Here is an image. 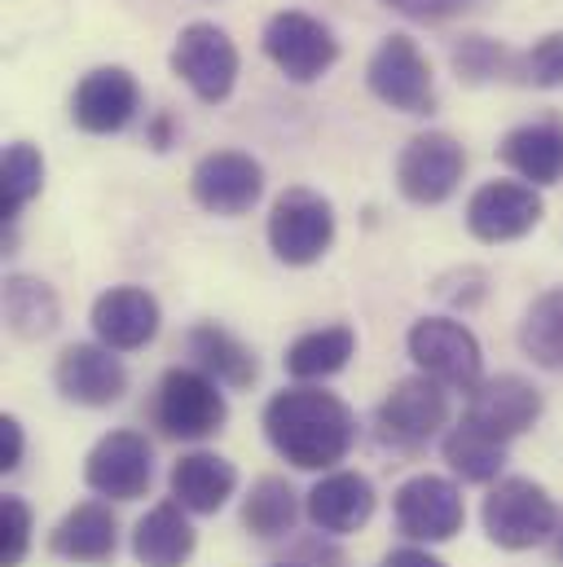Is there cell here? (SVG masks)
I'll list each match as a JSON object with an SVG mask.
<instances>
[{
	"label": "cell",
	"instance_id": "obj_10",
	"mask_svg": "<svg viewBox=\"0 0 563 567\" xmlns=\"http://www.w3.org/2000/svg\"><path fill=\"white\" fill-rule=\"evenodd\" d=\"M542 216H546V203L538 185H524V181H484L467 203V229L484 247L529 238L542 225Z\"/></svg>",
	"mask_w": 563,
	"mask_h": 567
},
{
	"label": "cell",
	"instance_id": "obj_31",
	"mask_svg": "<svg viewBox=\"0 0 563 567\" xmlns=\"http://www.w3.org/2000/svg\"><path fill=\"white\" fill-rule=\"evenodd\" d=\"M449 62L462 84H493V80H511L515 49H506L502 40H489V35H462V40H453Z\"/></svg>",
	"mask_w": 563,
	"mask_h": 567
},
{
	"label": "cell",
	"instance_id": "obj_1",
	"mask_svg": "<svg viewBox=\"0 0 563 567\" xmlns=\"http://www.w3.org/2000/svg\"><path fill=\"white\" fill-rule=\"evenodd\" d=\"M265 435L295 471H335L357 444V414L335 392L299 383L269 396Z\"/></svg>",
	"mask_w": 563,
	"mask_h": 567
},
{
	"label": "cell",
	"instance_id": "obj_35",
	"mask_svg": "<svg viewBox=\"0 0 563 567\" xmlns=\"http://www.w3.org/2000/svg\"><path fill=\"white\" fill-rule=\"evenodd\" d=\"M22 453H27V435H22V423L13 414L0 419V471H18L22 466Z\"/></svg>",
	"mask_w": 563,
	"mask_h": 567
},
{
	"label": "cell",
	"instance_id": "obj_8",
	"mask_svg": "<svg viewBox=\"0 0 563 567\" xmlns=\"http://www.w3.org/2000/svg\"><path fill=\"white\" fill-rule=\"evenodd\" d=\"M366 84L383 106H392L401 115H431L436 111L431 62L422 58V49L406 31H392L379 40V49L366 62Z\"/></svg>",
	"mask_w": 563,
	"mask_h": 567
},
{
	"label": "cell",
	"instance_id": "obj_26",
	"mask_svg": "<svg viewBox=\"0 0 563 567\" xmlns=\"http://www.w3.org/2000/svg\"><path fill=\"white\" fill-rule=\"evenodd\" d=\"M352 357H357V330L352 326H317L286 348L282 365L299 383H321V379H335L339 370H348Z\"/></svg>",
	"mask_w": 563,
	"mask_h": 567
},
{
	"label": "cell",
	"instance_id": "obj_32",
	"mask_svg": "<svg viewBox=\"0 0 563 567\" xmlns=\"http://www.w3.org/2000/svg\"><path fill=\"white\" fill-rule=\"evenodd\" d=\"M511 84H524V89H563V31H551V35H542L529 49L515 53Z\"/></svg>",
	"mask_w": 563,
	"mask_h": 567
},
{
	"label": "cell",
	"instance_id": "obj_21",
	"mask_svg": "<svg viewBox=\"0 0 563 567\" xmlns=\"http://www.w3.org/2000/svg\"><path fill=\"white\" fill-rule=\"evenodd\" d=\"M167 488H172V502H181L190 515H216L234 497L238 471H234L229 457L207 453V449H194V453L176 457V466L167 475Z\"/></svg>",
	"mask_w": 563,
	"mask_h": 567
},
{
	"label": "cell",
	"instance_id": "obj_23",
	"mask_svg": "<svg viewBox=\"0 0 563 567\" xmlns=\"http://www.w3.org/2000/svg\"><path fill=\"white\" fill-rule=\"evenodd\" d=\"M194 546H198V537H194L190 511L181 502L150 506L133 528V559L141 567H185Z\"/></svg>",
	"mask_w": 563,
	"mask_h": 567
},
{
	"label": "cell",
	"instance_id": "obj_6",
	"mask_svg": "<svg viewBox=\"0 0 563 567\" xmlns=\"http://www.w3.org/2000/svg\"><path fill=\"white\" fill-rule=\"evenodd\" d=\"M167 66H172V75L198 102L221 106V102H229V93L238 84L243 58H238V44L229 40L225 27H216V22H190V27H181V35L172 44Z\"/></svg>",
	"mask_w": 563,
	"mask_h": 567
},
{
	"label": "cell",
	"instance_id": "obj_12",
	"mask_svg": "<svg viewBox=\"0 0 563 567\" xmlns=\"http://www.w3.org/2000/svg\"><path fill=\"white\" fill-rule=\"evenodd\" d=\"M444 423H449V388H440L427 374H410V379L392 383L375 414L379 435L392 449H422L427 440L440 435Z\"/></svg>",
	"mask_w": 563,
	"mask_h": 567
},
{
	"label": "cell",
	"instance_id": "obj_25",
	"mask_svg": "<svg viewBox=\"0 0 563 567\" xmlns=\"http://www.w3.org/2000/svg\"><path fill=\"white\" fill-rule=\"evenodd\" d=\"M185 348H190L194 365H198L203 374H212L221 388H252L256 374H260L256 352H252L234 330H225V326H216V321L194 326L190 339H185Z\"/></svg>",
	"mask_w": 563,
	"mask_h": 567
},
{
	"label": "cell",
	"instance_id": "obj_28",
	"mask_svg": "<svg viewBox=\"0 0 563 567\" xmlns=\"http://www.w3.org/2000/svg\"><path fill=\"white\" fill-rule=\"evenodd\" d=\"M520 352L533 365H542L551 374H563V286L542 290L529 303V312L520 321Z\"/></svg>",
	"mask_w": 563,
	"mask_h": 567
},
{
	"label": "cell",
	"instance_id": "obj_11",
	"mask_svg": "<svg viewBox=\"0 0 563 567\" xmlns=\"http://www.w3.org/2000/svg\"><path fill=\"white\" fill-rule=\"evenodd\" d=\"M190 194L212 216H225V220L247 216L265 194V167L243 150H212L194 163Z\"/></svg>",
	"mask_w": 563,
	"mask_h": 567
},
{
	"label": "cell",
	"instance_id": "obj_38",
	"mask_svg": "<svg viewBox=\"0 0 563 567\" xmlns=\"http://www.w3.org/2000/svg\"><path fill=\"white\" fill-rule=\"evenodd\" d=\"M282 567H295V564H282Z\"/></svg>",
	"mask_w": 563,
	"mask_h": 567
},
{
	"label": "cell",
	"instance_id": "obj_27",
	"mask_svg": "<svg viewBox=\"0 0 563 567\" xmlns=\"http://www.w3.org/2000/svg\"><path fill=\"white\" fill-rule=\"evenodd\" d=\"M506 449L502 440L475 431L471 423H458L444 440H440V453L449 462V471L462 480V484H498L502 466H506Z\"/></svg>",
	"mask_w": 563,
	"mask_h": 567
},
{
	"label": "cell",
	"instance_id": "obj_22",
	"mask_svg": "<svg viewBox=\"0 0 563 567\" xmlns=\"http://www.w3.org/2000/svg\"><path fill=\"white\" fill-rule=\"evenodd\" d=\"M49 550L66 564H111L120 550V524L106 502H80L49 533Z\"/></svg>",
	"mask_w": 563,
	"mask_h": 567
},
{
	"label": "cell",
	"instance_id": "obj_5",
	"mask_svg": "<svg viewBox=\"0 0 563 567\" xmlns=\"http://www.w3.org/2000/svg\"><path fill=\"white\" fill-rule=\"evenodd\" d=\"M154 423L172 440H207L229 423L225 388L198 365H172L154 388Z\"/></svg>",
	"mask_w": 563,
	"mask_h": 567
},
{
	"label": "cell",
	"instance_id": "obj_13",
	"mask_svg": "<svg viewBox=\"0 0 563 567\" xmlns=\"http://www.w3.org/2000/svg\"><path fill=\"white\" fill-rule=\"evenodd\" d=\"M467 172V150L449 133H419L397 154V189L414 207H440L453 198Z\"/></svg>",
	"mask_w": 563,
	"mask_h": 567
},
{
	"label": "cell",
	"instance_id": "obj_18",
	"mask_svg": "<svg viewBox=\"0 0 563 567\" xmlns=\"http://www.w3.org/2000/svg\"><path fill=\"white\" fill-rule=\"evenodd\" d=\"M93 334L111 352H141L163 326V308L145 286H111L93 299Z\"/></svg>",
	"mask_w": 563,
	"mask_h": 567
},
{
	"label": "cell",
	"instance_id": "obj_7",
	"mask_svg": "<svg viewBox=\"0 0 563 567\" xmlns=\"http://www.w3.org/2000/svg\"><path fill=\"white\" fill-rule=\"evenodd\" d=\"M260 49L265 58L278 66L290 84H317L335 62H339V40L335 31L304 13V9H282L265 22L260 31Z\"/></svg>",
	"mask_w": 563,
	"mask_h": 567
},
{
	"label": "cell",
	"instance_id": "obj_24",
	"mask_svg": "<svg viewBox=\"0 0 563 567\" xmlns=\"http://www.w3.org/2000/svg\"><path fill=\"white\" fill-rule=\"evenodd\" d=\"M0 303H4V326H9V334L22 339V343L49 339V334L62 326V299H58V290L44 282V278L9 274V278H4V290H0Z\"/></svg>",
	"mask_w": 563,
	"mask_h": 567
},
{
	"label": "cell",
	"instance_id": "obj_17",
	"mask_svg": "<svg viewBox=\"0 0 563 567\" xmlns=\"http://www.w3.org/2000/svg\"><path fill=\"white\" fill-rule=\"evenodd\" d=\"M53 383L71 405L106 410V405L124 401L129 370H124L120 352H111L106 343H71V348H62V357L53 365Z\"/></svg>",
	"mask_w": 563,
	"mask_h": 567
},
{
	"label": "cell",
	"instance_id": "obj_37",
	"mask_svg": "<svg viewBox=\"0 0 563 567\" xmlns=\"http://www.w3.org/2000/svg\"><path fill=\"white\" fill-rule=\"evenodd\" d=\"M555 537H560V559H563V515H560V533H555Z\"/></svg>",
	"mask_w": 563,
	"mask_h": 567
},
{
	"label": "cell",
	"instance_id": "obj_19",
	"mask_svg": "<svg viewBox=\"0 0 563 567\" xmlns=\"http://www.w3.org/2000/svg\"><path fill=\"white\" fill-rule=\"evenodd\" d=\"M375 502L379 497H375L370 475H361V471H326L308 488L304 511H308V519H313V528L321 537H348V533L370 524Z\"/></svg>",
	"mask_w": 563,
	"mask_h": 567
},
{
	"label": "cell",
	"instance_id": "obj_36",
	"mask_svg": "<svg viewBox=\"0 0 563 567\" xmlns=\"http://www.w3.org/2000/svg\"><path fill=\"white\" fill-rule=\"evenodd\" d=\"M379 567H444V564L431 550H422V546H401V550H388Z\"/></svg>",
	"mask_w": 563,
	"mask_h": 567
},
{
	"label": "cell",
	"instance_id": "obj_9",
	"mask_svg": "<svg viewBox=\"0 0 563 567\" xmlns=\"http://www.w3.org/2000/svg\"><path fill=\"white\" fill-rule=\"evenodd\" d=\"M392 515L397 528L414 542V546H440L453 542L467 524V506H462V488L449 475H410L397 493H392Z\"/></svg>",
	"mask_w": 563,
	"mask_h": 567
},
{
	"label": "cell",
	"instance_id": "obj_34",
	"mask_svg": "<svg viewBox=\"0 0 563 567\" xmlns=\"http://www.w3.org/2000/svg\"><path fill=\"white\" fill-rule=\"evenodd\" d=\"M383 9L410 18V22H444V18H458L467 13L475 0H379Z\"/></svg>",
	"mask_w": 563,
	"mask_h": 567
},
{
	"label": "cell",
	"instance_id": "obj_29",
	"mask_svg": "<svg viewBox=\"0 0 563 567\" xmlns=\"http://www.w3.org/2000/svg\"><path fill=\"white\" fill-rule=\"evenodd\" d=\"M295 519H299V497L282 475H260L243 497V528L256 533L260 542H278L295 533Z\"/></svg>",
	"mask_w": 563,
	"mask_h": 567
},
{
	"label": "cell",
	"instance_id": "obj_14",
	"mask_svg": "<svg viewBox=\"0 0 563 567\" xmlns=\"http://www.w3.org/2000/svg\"><path fill=\"white\" fill-rule=\"evenodd\" d=\"M154 480V449L141 431H106L84 457V484L106 502H137Z\"/></svg>",
	"mask_w": 563,
	"mask_h": 567
},
{
	"label": "cell",
	"instance_id": "obj_4",
	"mask_svg": "<svg viewBox=\"0 0 563 567\" xmlns=\"http://www.w3.org/2000/svg\"><path fill=\"white\" fill-rule=\"evenodd\" d=\"M406 348L419 374L449 392H475L484 383V348L458 317H419L406 334Z\"/></svg>",
	"mask_w": 563,
	"mask_h": 567
},
{
	"label": "cell",
	"instance_id": "obj_33",
	"mask_svg": "<svg viewBox=\"0 0 563 567\" xmlns=\"http://www.w3.org/2000/svg\"><path fill=\"white\" fill-rule=\"evenodd\" d=\"M31 550V506L13 493L0 497V567H18Z\"/></svg>",
	"mask_w": 563,
	"mask_h": 567
},
{
	"label": "cell",
	"instance_id": "obj_16",
	"mask_svg": "<svg viewBox=\"0 0 563 567\" xmlns=\"http://www.w3.org/2000/svg\"><path fill=\"white\" fill-rule=\"evenodd\" d=\"M141 111V84L129 66H98L71 93V120L89 137L124 133Z\"/></svg>",
	"mask_w": 563,
	"mask_h": 567
},
{
	"label": "cell",
	"instance_id": "obj_30",
	"mask_svg": "<svg viewBox=\"0 0 563 567\" xmlns=\"http://www.w3.org/2000/svg\"><path fill=\"white\" fill-rule=\"evenodd\" d=\"M44 189V154L31 142L4 145V163H0V212L4 225H13L22 216V207Z\"/></svg>",
	"mask_w": 563,
	"mask_h": 567
},
{
	"label": "cell",
	"instance_id": "obj_15",
	"mask_svg": "<svg viewBox=\"0 0 563 567\" xmlns=\"http://www.w3.org/2000/svg\"><path fill=\"white\" fill-rule=\"evenodd\" d=\"M542 414H546V401L524 374H493L467 396L462 423H471L475 431L511 444V440H520L524 431H533L542 423Z\"/></svg>",
	"mask_w": 563,
	"mask_h": 567
},
{
	"label": "cell",
	"instance_id": "obj_2",
	"mask_svg": "<svg viewBox=\"0 0 563 567\" xmlns=\"http://www.w3.org/2000/svg\"><path fill=\"white\" fill-rule=\"evenodd\" d=\"M560 515L555 497L529 475L498 480L480 506V524L498 550H533L551 542L560 533Z\"/></svg>",
	"mask_w": 563,
	"mask_h": 567
},
{
	"label": "cell",
	"instance_id": "obj_20",
	"mask_svg": "<svg viewBox=\"0 0 563 567\" xmlns=\"http://www.w3.org/2000/svg\"><path fill=\"white\" fill-rule=\"evenodd\" d=\"M498 158L524 181V185H560L563 181V120L560 115H542L529 120L520 128H511Z\"/></svg>",
	"mask_w": 563,
	"mask_h": 567
},
{
	"label": "cell",
	"instance_id": "obj_3",
	"mask_svg": "<svg viewBox=\"0 0 563 567\" xmlns=\"http://www.w3.org/2000/svg\"><path fill=\"white\" fill-rule=\"evenodd\" d=\"M335 229H339L335 203L321 189L290 185V189H282L278 198H274L265 234H269V251L278 256L282 265L308 269V265H317L335 247Z\"/></svg>",
	"mask_w": 563,
	"mask_h": 567
}]
</instances>
